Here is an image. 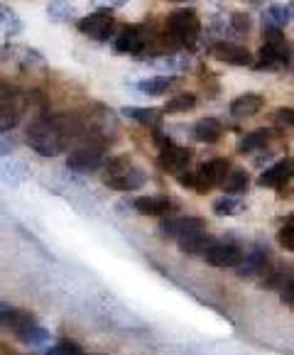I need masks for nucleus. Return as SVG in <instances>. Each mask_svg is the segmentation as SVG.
<instances>
[{
    "mask_svg": "<svg viewBox=\"0 0 294 355\" xmlns=\"http://www.w3.org/2000/svg\"><path fill=\"white\" fill-rule=\"evenodd\" d=\"M64 140H67V130L59 121L54 118H37L27 128V142L30 147L42 157H54L64 150Z\"/></svg>",
    "mask_w": 294,
    "mask_h": 355,
    "instance_id": "1",
    "label": "nucleus"
},
{
    "mask_svg": "<svg viewBox=\"0 0 294 355\" xmlns=\"http://www.w3.org/2000/svg\"><path fill=\"white\" fill-rule=\"evenodd\" d=\"M145 182H147L145 172L132 164L130 157H116V159H110L108 167H105L103 184L108 189H116V191H135V189H140Z\"/></svg>",
    "mask_w": 294,
    "mask_h": 355,
    "instance_id": "2",
    "label": "nucleus"
},
{
    "mask_svg": "<svg viewBox=\"0 0 294 355\" xmlns=\"http://www.w3.org/2000/svg\"><path fill=\"white\" fill-rule=\"evenodd\" d=\"M167 32L172 37V42L179 47H194L196 40L201 35V22L194 8H179L169 15Z\"/></svg>",
    "mask_w": 294,
    "mask_h": 355,
    "instance_id": "3",
    "label": "nucleus"
},
{
    "mask_svg": "<svg viewBox=\"0 0 294 355\" xmlns=\"http://www.w3.org/2000/svg\"><path fill=\"white\" fill-rule=\"evenodd\" d=\"M265 35V44L260 49V64L257 69H277V67H287L292 54H289V42L284 37L282 30H275V27H263Z\"/></svg>",
    "mask_w": 294,
    "mask_h": 355,
    "instance_id": "4",
    "label": "nucleus"
},
{
    "mask_svg": "<svg viewBox=\"0 0 294 355\" xmlns=\"http://www.w3.org/2000/svg\"><path fill=\"white\" fill-rule=\"evenodd\" d=\"M79 30L84 35H89L96 42H108L113 30H116V20L108 10H96L89 17H81L79 20Z\"/></svg>",
    "mask_w": 294,
    "mask_h": 355,
    "instance_id": "5",
    "label": "nucleus"
},
{
    "mask_svg": "<svg viewBox=\"0 0 294 355\" xmlns=\"http://www.w3.org/2000/svg\"><path fill=\"white\" fill-rule=\"evenodd\" d=\"M228 172H231V162H228V159H223V157L211 159V162H206L204 167L194 174V189L201 193L211 191V189L223 182V177H226Z\"/></svg>",
    "mask_w": 294,
    "mask_h": 355,
    "instance_id": "6",
    "label": "nucleus"
},
{
    "mask_svg": "<svg viewBox=\"0 0 294 355\" xmlns=\"http://www.w3.org/2000/svg\"><path fill=\"white\" fill-rule=\"evenodd\" d=\"M191 157H194V152L189 147L174 145L172 142V145L162 147V152H159V164H162V169H167L172 174H184L189 169Z\"/></svg>",
    "mask_w": 294,
    "mask_h": 355,
    "instance_id": "7",
    "label": "nucleus"
},
{
    "mask_svg": "<svg viewBox=\"0 0 294 355\" xmlns=\"http://www.w3.org/2000/svg\"><path fill=\"white\" fill-rule=\"evenodd\" d=\"M243 250L233 243H216L204 252V260L211 267H238L243 260Z\"/></svg>",
    "mask_w": 294,
    "mask_h": 355,
    "instance_id": "8",
    "label": "nucleus"
},
{
    "mask_svg": "<svg viewBox=\"0 0 294 355\" xmlns=\"http://www.w3.org/2000/svg\"><path fill=\"white\" fill-rule=\"evenodd\" d=\"M20 98L15 91L0 89V132H10L20 121Z\"/></svg>",
    "mask_w": 294,
    "mask_h": 355,
    "instance_id": "9",
    "label": "nucleus"
},
{
    "mask_svg": "<svg viewBox=\"0 0 294 355\" xmlns=\"http://www.w3.org/2000/svg\"><path fill=\"white\" fill-rule=\"evenodd\" d=\"M211 54H214L216 62L233 64V67H250V64H252V54L248 52L245 47H241V44H233V42L214 44Z\"/></svg>",
    "mask_w": 294,
    "mask_h": 355,
    "instance_id": "10",
    "label": "nucleus"
},
{
    "mask_svg": "<svg viewBox=\"0 0 294 355\" xmlns=\"http://www.w3.org/2000/svg\"><path fill=\"white\" fill-rule=\"evenodd\" d=\"M204 230V220L196 218V216H187V218H172V220H162L159 225V233L167 235V238H187V235H194Z\"/></svg>",
    "mask_w": 294,
    "mask_h": 355,
    "instance_id": "11",
    "label": "nucleus"
},
{
    "mask_svg": "<svg viewBox=\"0 0 294 355\" xmlns=\"http://www.w3.org/2000/svg\"><path fill=\"white\" fill-rule=\"evenodd\" d=\"M103 162V157H101V150L96 147H84V150H76L69 155V169L74 172H81V174H89V172H96Z\"/></svg>",
    "mask_w": 294,
    "mask_h": 355,
    "instance_id": "12",
    "label": "nucleus"
},
{
    "mask_svg": "<svg viewBox=\"0 0 294 355\" xmlns=\"http://www.w3.org/2000/svg\"><path fill=\"white\" fill-rule=\"evenodd\" d=\"M118 54H137L145 49V35H142L140 27H126L121 35L116 37V44H113Z\"/></svg>",
    "mask_w": 294,
    "mask_h": 355,
    "instance_id": "13",
    "label": "nucleus"
},
{
    "mask_svg": "<svg viewBox=\"0 0 294 355\" xmlns=\"http://www.w3.org/2000/svg\"><path fill=\"white\" fill-rule=\"evenodd\" d=\"M289 177H292V159L287 157V159H279V162H275L273 167L260 174V187L279 189L284 187V182H289Z\"/></svg>",
    "mask_w": 294,
    "mask_h": 355,
    "instance_id": "14",
    "label": "nucleus"
},
{
    "mask_svg": "<svg viewBox=\"0 0 294 355\" xmlns=\"http://www.w3.org/2000/svg\"><path fill=\"white\" fill-rule=\"evenodd\" d=\"M265 105V98L260 94H243L238 98H233L231 103V115L233 118H252L255 113H260Z\"/></svg>",
    "mask_w": 294,
    "mask_h": 355,
    "instance_id": "15",
    "label": "nucleus"
},
{
    "mask_svg": "<svg viewBox=\"0 0 294 355\" xmlns=\"http://www.w3.org/2000/svg\"><path fill=\"white\" fill-rule=\"evenodd\" d=\"M32 324H37L35 316L27 311H20V309H3V313H0V326L3 329H10L12 334H22L25 329H30Z\"/></svg>",
    "mask_w": 294,
    "mask_h": 355,
    "instance_id": "16",
    "label": "nucleus"
},
{
    "mask_svg": "<svg viewBox=\"0 0 294 355\" xmlns=\"http://www.w3.org/2000/svg\"><path fill=\"white\" fill-rule=\"evenodd\" d=\"M132 206L142 216H164L172 209V201L167 196H140V199L132 201Z\"/></svg>",
    "mask_w": 294,
    "mask_h": 355,
    "instance_id": "17",
    "label": "nucleus"
},
{
    "mask_svg": "<svg viewBox=\"0 0 294 355\" xmlns=\"http://www.w3.org/2000/svg\"><path fill=\"white\" fill-rule=\"evenodd\" d=\"M265 267H268V252L255 248L250 255L243 257L241 265L236 267V272H238V277H255V275H260Z\"/></svg>",
    "mask_w": 294,
    "mask_h": 355,
    "instance_id": "18",
    "label": "nucleus"
},
{
    "mask_svg": "<svg viewBox=\"0 0 294 355\" xmlns=\"http://www.w3.org/2000/svg\"><path fill=\"white\" fill-rule=\"evenodd\" d=\"M220 135H223V125H220L216 118H201V121H196L194 137L199 142H206V145H211V142H218Z\"/></svg>",
    "mask_w": 294,
    "mask_h": 355,
    "instance_id": "19",
    "label": "nucleus"
},
{
    "mask_svg": "<svg viewBox=\"0 0 294 355\" xmlns=\"http://www.w3.org/2000/svg\"><path fill=\"white\" fill-rule=\"evenodd\" d=\"M211 245H216V238L209 233H204V230H201V233H194V235H187V238L179 241V248H182L184 252H189V255H196V252L204 255Z\"/></svg>",
    "mask_w": 294,
    "mask_h": 355,
    "instance_id": "20",
    "label": "nucleus"
},
{
    "mask_svg": "<svg viewBox=\"0 0 294 355\" xmlns=\"http://www.w3.org/2000/svg\"><path fill=\"white\" fill-rule=\"evenodd\" d=\"M177 84V76H153L137 84V91L145 96H162Z\"/></svg>",
    "mask_w": 294,
    "mask_h": 355,
    "instance_id": "21",
    "label": "nucleus"
},
{
    "mask_svg": "<svg viewBox=\"0 0 294 355\" xmlns=\"http://www.w3.org/2000/svg\"><path fill=\"white\" fill-rule=\"evenodd\" d=\"M123 115L132 118V121L140 123V125H153V128L162 121V110H157V108H123Z\"/></svg>",
    "mask_w": 294,
    "mask_h": 355,
    "instance_id": "22",
    "label": "nucleus"
},
{
    "mask_svg": "<svg viewBox=\"0 0 294 355\" xmlns=\"http://www.w3.org/2000/svg\"><path fill=\"white\" fill-rule=\"evenodd\" d=\"M248 184H250V179H248V172L245 169H233V172H228L226 177H223V182H220V187L226 189V193H243L248 191Z\"/></svg>",
    "mask_w": 294,
    "mask_h": 355,
    "instance_id": "23",
    "label": "nucleus"
},
{
    "mask_svg": "<svg viewBox=\"0 0 294 355\" xmlns=\"http://www.w3.org/2000/svg\"><path fill=\"white\" fill-rule=\"evenodd\" d=\"M265 20H268V25H263V27H275V30H282V27L292 20V8H289V6L268 8V12H265Z\"/></svg>",
    "mask_w": 294,
    "mask_h": 355,
    "instance_id": "24",
    "label": "nucleus"
},
{
    "mask_svg": "<svg viewBox=\"0 0 294 355\" xmlns=\"http://www.w3.org/2000/svg\"><path fill=\"white\" fill-rule=\"evenodd\" d=\"M268 140H270V130H252L238 142V152H255L268 145Z\"/></svg>",
    "mask_w": 294,
    "mask_h": 355,
    "instance_id": "25",
    "label": "nucleus"
},
{
    "mask_svg": "<svg viewBox=\"0 0 294 355\" xmlns=\"http://www.w3.org/2000/svg\"><path fill=\"white\" fill-rule=\"evenodd\" d=\"M196 108V96L194 94H179L172 101L164 103V113H189Z\"/></svg>",
    "mask_w": 294,
    "mask_h": 355,
    "instance_id": "26",
    "label": "nucleus"
},
{
    "mask_svg": "<svg viewBox=\"0 0 294 355\" xmlns=\"http://www.w3.org/2000/svg\"><path fill=\"white\" fill-rule=\"evenodd\" d=\"M245 209V201L241 199H233V196H223L214 204V214L216 216H236Z\"/></svg>",
    "mask_w": 294,
    "mask_h": 355,
    "instance_id": "27",
    "label": "nucleus"
},
{
    "mask_svg": "<svg viewBox=\"0 0 294 355\" xmlns=\"http://www.w3.org/2000/svg\"><path fill=\"white\" fill-rule=\"evenodd\" d=\"M17 338H20L22 343H27V345H42V343H47V340H49V331L42 329V326L32 324L30 329H25L22 334H17Z\"/></svg>",
    "mask_w": 294,
    "mask_h": 355,
    "instance_id": "28",
    "label": "nucleus"
},
{
    "mask_svg": "<svg viewBox=\"0 0 294 355\" xmlns=\"http://www.w3.org/2000/svg\"><path fill=\"white\" fill-rule=\"evenodd\" d=\"M27 174V167L20 162H8L6 167H0V179H6V184H20Z\"/></svg>",
    "mask_w": 294,
    "mask_h": 355,
    "instance_id": "29",
    "label": "nucleus"
},
{
    "mask_svg": "<svg viewBox=\"0 0 294 355\" xmlns=\"http://www.w3.org/2000/svg\"><path fill=\"white\" fill-rule=\"evenodd\" d=\"M279 245L284 250H294V223H292V216H287V223L284 228L279 230Z\"/></svg>",
    "mask_w": 294,
    "mask_h": 355,
    "instance_id": "30",
    "label": "nucleus"
},
{
    "mask_svg": "<svg viewBox=\"0 0 294 355\" xmlns=\"http://www.w3.org/2000/svg\"><path fill=\"white\" fill-rule=\"evenodd\" d=\"M47 12L54 20H67V17H71V8H69L67 3H49Z\"/></svg>",
    "mask_w": 294,
    "mask_h": 355,
    "instance_id": "31",
    "label": "nucleus"
},
{
    "mask_svg": "<svg viewBox=\"0 0 294 355\" xmlns=\"http://www.w3.org/2000/svg\"><path fill=\"white\" fill-rule=\"evenodd\" d=\"M44 355H84V353L74 343H59V345H54V348H49Z\"/></svg>",
    "mask_w": 294,
    "mask_h": 355,
    "instance_id": "32",
    "label": "nucleus"
},
{
    "mask_svg": "<svg viewBox=\"0 0 294 355\" xmlns=\"http://www.w3.org/2000/svg\"><path fill=\"white\" fill-rule=\"evenodd\" d=\"M15 147H17V142L10 132H0V157H8Z\"/></svg>",
    "mask_w": 294,
    "mask_h": 355,
    "instance_id": "33",
    "label": "nucleus"
},
{
    "mask_svg": "<svg viewBox=\"0 0 294 355\" xmlns=\"http://www.w3.org/2000/svg\"><path fill=\"white\" fill-rule=\"evenodd\" d=\"M231 22H233V27H236L238 32H243V35H248V32H250V17L243 15V12H233Z\"/></svg>",
    "mask_w": 294,
    "mask_h": 355,
    "instance_id": "34",
    "label": "nucleus"
},
{
    "mask_svg": "<svg viewBox=\"0 0 294 355\" xmlns=\"http://www.w3.org/2000/svg\"><path fill=\"white\" fill-rule=\"evenodd\" d=\"M277 125H292V121H294V113H292V108H279L277 113H275V118H273Z\"/></svg>",
    "mask_w": 294,
    "mask_h": 355,
    "instance_id": "35",
    "label": "nucleus"
},
{
    "mask_svg": "<svg viewBox=\"0 0 294 355\" xmlns=\"http://www.w3.org/2000/svg\"><path fill=\"white\" fill-rule=\"evenodd\" d=\"M282 302L287 304V306H292V302H294V282H292V277L287 279V287L282 289Z\"/></svg>",
    "mask_w": 294,
    "mask_h": 355,
    "instance_id": "36",
    "label": "nucleus"
},
{
    "mask_svg": "<svg viewBox=\"0 0 294 355\" xmlns=\"http://www.w3.org/2000/svg\"><path fill=\"white\" fill-rule=\"evenodd\" d=\"M179 184H182V187H189V189H194V174H189V172L179 174Z\"/></svg>",
    "mask_w": 294,
    "mask_h": 355,
    "instance_id": "37",
    "label": "nucleus"
},
{
    "mask_svg": "<svg viewBox=\"0 0 294 355\" xmlns=\"http://www.w3.org/2000/svg\"><path fill=\"white\" fill-rule=\"evenodd\" d=\"M3 309H6V306H3V302H0V313H3Z\"/></svg>",
    "mask_w": 294,
    "mask_h": 355,
    "instance_id": "38",
    "label": "nucleus"
},
{
    "mask_svg": "<svg viewBox=\"0 0 294 355\" xmlns=\"http://www.w3.org/2000/svg\"><path fill=\"white\" fill-rule=\"evenodd\" d=\"M96 355H98V353H96Z\"/></svg>",
    "mask_w": 294,
    "mask_h": 355,
    "instance_id": "39",
    "label": "nucleus"
}]
</instances>
